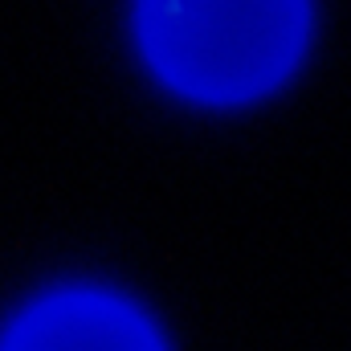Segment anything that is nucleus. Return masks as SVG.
Wrapping results in <instances>:
<instances>
[{"label":"nucleus","mask_w":351,"mask_h":351,"mask_svg":"<svg viewBox=\"0 0 351 351\" xmlns=\"http://www.w3.org/2000/svg\"><path fill=\"white\" fill-rule=\"evenodd\" d=\"M139 37L180 94L245 102L294 70L306 0H139Z\"/></svg>","instance_id":"1"},{"label":"nucleus","mask_w":351,"mask_h":351,"mask_svg":"<svg viewBox=\"0 0 351 351\" xmlns=\"http://www.w3.org/2000/svg\"><path fill=\"white\" fill-rule=\"evenodd\" d=\"M0 351H164V343L135 306L110 294L74 290L21 315Z\"/></svg>","instance_id":"2"}]
</instances>
